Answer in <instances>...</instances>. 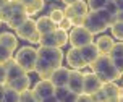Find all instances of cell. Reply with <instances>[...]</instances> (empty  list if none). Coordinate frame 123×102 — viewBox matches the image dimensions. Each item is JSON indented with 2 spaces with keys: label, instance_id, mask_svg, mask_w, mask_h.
Wrapping results in <instances>:
<instances>
[{
  "label": "cell",
  "instance_id": "6da1fadb",
  "mask_svg": "<svg viewBox=\"0 0 123 102\" xmlns=\"http://www.w3.org/2000/svg\"><path fill=\"white\" fill-rule=\"evenodd\" d=\"M65 54L62 49L57 47H41L37 49V62H36V73L41 79H49L57 68L63 63Z\"/></svg>",
  "mask_w": 123,
  "mask_h": 102
},
{
  "label": "cell",
  "instance_id": "7a4b0ae2",
  "mask_svg": "<svg viewBox=\"0 0 123 102\" xmlns=\"http://www.w3.org/2000/svg\"><path fill=\"white\" fill-rule=\"evenodd\" d=\"M115 21H117L115 16L110 15L104 8V10H99V12H89L86 15L84 21H83V26L91 32L92 36H96V34H100V32L107 31Z\"/></svg>",
  "mask_w": 123,
  "mask_h": 102
},
{
  "label": "cell",
  "instance_id": "3957f363",
  "mask_svg": "<svg viewBox=\"0 0 123 102\" xmlns=\"http://www.w3.org/2000/svg\"><path fill=\"white\" fill-rule=\"evenodd\" d=\"M89 66H91L92 73L97 75V78L102 83H115L117 79L123 76L117 70V66L113 65V60H112L110 55H99V58Z\"/></svg>",
  "mask_w": 123,
  "mask_h": 102
},
{
  "label": "cell",
  "instance_id": "277c9868",
  "mask_svg": "<svg viewBox=\"0 0 123 102\" xmlns=\"http://www.w3.org/2000/svg\"><path fill=\"white\" fill-rule=\"evenodd\" d=\"M15 62L25 70V73L36 71L37 49L31 47V45H25V47L18 49V52H16V55H15Z\"/></svg>",
  "mask_w": 123,
  "mask_h": 102
},
{
  "label": "cell",
  "instance_id": "5b68a950",
  "mask_svg": "<svg viewBox=\"0 0 123 102\" xmlns=\"http://www.w3.org/2000/svg\"><path fill=\"white\" fill-rule=\"evenodd\" d=\"M63 12H65L67 18L71 19L73 26H83V21L86 18V15L89 13V6H87L86 0H78V2H74L73 5L65 6Z\"/></svg>",
  "mask_w": 123,
  "mask_h": 102
},
{
  "label": "cell",
  "instance_id": "8992f818",
  "mask_svg": "<svg viewBox=\"0 0 123 102\" xmlns=\"http://www.w3.org/2000/svg\"><path fill=\"white\" fill-rule=\"evenodd\" d=\"M68 42L71 44L73 49H81L94 42V36L84 28V26H73L68 32Z\"/></svg>",
  "mask_w": 123,
  "mask_h": 102
},
{
  "label": "cell",
  "instance_id": "52a82bcc",
  "mask_svg": "<svg viewBox=\"0 0 123 102\" xmlns=\"http://www.w3.org/2000/svg\"><path fill=\"white\" fill-rule=\"evenodd\" d=\"M68 44V32L67 31L57 28L55 31H52L49 34H42L39 39V45L41 47H57L62 49Z\"/></svg>",
  "mask_w": 123,
  "mask_h": 102
},
{
  "label": "cell",
  "instance_id": "ba28073f",
  "mask_svg": "<svg viewBox=\"0 0 123 102\" xmlns=\"http://www.w3.org/2000/svg\"><path fill=\"white\" fill-rule=\"evenodd\" d=\"M68 89L74 94H83L84 92V73L81 70H70V78H68Z\"/></svg>",
  "mask_w": 123,
  "mask_h": 102
},
{
  "label": "cell",
  "instance_id": "9c48e42d",
  "mask_svg": "<svg viewBox=\"0 0 123 102\" xmlns=\"http://www.w3.org/2000/svg\"><path fill=\"white\" fill-rule=\"evenodd\" d=\"M32 92H34L36 99L41 102L42 99H45V97L54 96V92H55V86L50 83V79H41V81H37V83L34 84Z\"/></svg>",
  "mask_w": 123,
  "mask_h": 102
},
{
  "label": "cell",
  "instance_id": "30bf717a",
  "mask_svg": "<svg viewBox=\"0 0 123 102\" xmlns=\"http://www.w3.org/2000/svg\"><path fill=\"white\" fill-rule=\"evenodd\" d=\"M68 78H70V68L62 65L60 68H57L55 71L52 73V76H50L49 79L55 88H67L68 86Z\"/></svg>",
  "mask_w": 123,
  "mask_h": 102
},
{
  "label": "cell",
  "instance_id": "8fae6325",
  "mask_svg": "<svg viewBox=\"0 0 123 102\" xmlns=\"http://www.w3.org/2000/svg\"><path fill=\"white\" fill-rule=\"evenodd\" d=\"M65 58H67V63L71 66V70H83V68H86V62L83 60V55H81L80 49H70L65 55Z\"/></svg>",
  "mask_w": 123,
  "mask_h": 102
},
{
  "label": "cell",
  "instance_id": "7c38bea8",
  "mask_svg": "<svg viewBox=\"0 0 123 102\" xmlns=\"http://www.w3.org/2000/svg\"><path fill=\"white\" fill-rule=\"evenodd\" d=\"M36 32H37V29H36V21H34L32 18H28L25 23H23L18 29H16V37L23 39V41H29L31 37L36 34Z\"/></svg>",
  "mask_w": 123,
  "mask_h": 102
},
{
  "label": "cell",
  "instance_id": "4fadbf2b",
  "mask_svg": "<svg viewBox=\"0 0 123 102\" xmlns=\"http://www.w3.org/2000/svg\"><path fill=\"white\" fill-rule=\"evenodd\" d=\"M102 81L97 78V75H94V73H84V94H89L92 96L94 92H97L100 91L102 88Z\"/></svg>",
  "mask_w": 123,
  "mask_h": 102
},
{
  "label": "cell",
  "instance_id": "5bb4252c",
  "mask_svg": "<svg viewBox=\"0 0 123 102\" xmlns=\"http://www.w3.org/2000/svg\"><path fill=\"white\" fill-rule=\"evenodd\" d=\"M80 52H81V55H83V60L86 62L87 66L91 65V63H94V62L99 58V55H100L97 45H96V42H91V44H87V45H84V47H81Z\"/></svg>",
  "mask_w": 123,
  "mask_h": 102
},
{
  "label": "cell",
  "instance_id": "9a60e30c",
  "mask_svg": "<svg viewBox=\"0 0 123 102\" xmlns=\"http://www.w3.org/2000/svg\"><path fill=\"white\" fill-rule=\"evenodd\" d=\"M5 88H12V89H15L16 92H25V91H28L31 88V78L29 75L26 73V75H23V76H19V78L13 79V81H8V83L3 84Z\"/></svg>",
  "mask_w": 123,
  "mask_h": 102
},
{
  "label": "cell",
  "instance_id": "2e32d148",
  "mask_svg": "<svg viewBox=\"0 0 123 102\" xmlns=\"http://www.w3.org/2000/svg\"><path fill=\"white\" fill-rule=\"evenodd\" d=\"M3 65H5V70H6V78H8V81H13V79H16V78H19V76L26 75L25 70L15 62V58H10V60L5 62ZM8 81H6V83H8Z\"/></svg>",
  "mask_w": 123,
  "mask_h": 102
},
{
  "label": "cell",
  "instance_id": "e0dca14e",
  "mask_svg": "<svg viewBox=\"0 0 123 102\" xmlns=\"http://www.w3.org/2000/svg\"><path fill=\"white\" fill-rule=\"evenodd\" d=\"M36 29H37V32L42 36V34H49L52 31H55L57 24L52 23V19H50L49 16H39V18L36 19Z\"/></svg>",
  "mask_w": 123,
  "mask_h": 102
},
{
  "label": "cell",
  "instance_id": "ac0fdd59",
  "mask_svg": "<svg viewBox=\"0 0 123 102\" xmlns=\"http://www.w3.org/2000/svg\"><path fill=\"white\" fill-rule=\"evenodd\" d=\"M0 44L5 45L8 50L15 52L18 49V37H16V34H13L10 31H5V32L0 34Z\"/></svg>",
  "mask_w": 123,
  "mask_h": 102
},
{
  "label": "cell",
  "instance_id": "d6986e66",
  "mask_svg": "<svg viewBox=\"0 0 123 102\" xmlns=\"http://www.w3.org/2000/svg\"><path fill=\"white\" fill-rule=\"evenodd\" d=\"M113 37L112 36H100L96 41V45H97L99 52H100V55H109L110 54V50L113 49Z\"/></svg>",
  "mask_w": 123,
  "mask_h": 102
},
{
  "label": "cell",
  "instance_id": "ffe728a7",
  "mask_svg": "<svg viewBox=\"0 0 123 102\" xmlns=\"http://www.w3.org/2000/svg\"><path fill=\"white\" fill-rule=\"evenodd\" d=\"M44 6H45V2H44V0H36V2H32L31 5L25 6V8H26V13L29 15V18H31L32 15H36V13L42 12Z\"/></svg>",
  "mask_w": 123,
  "mask_h": 102
},
{
  "label": "cell",
  "instance_id": "44dd1931",
  "mask_svg": "<svg viewBox=\"0 0 123 102\" xmlns=\"http://www.w3.org/2000/svg\"><path fill=\"white\" fill-rule=\"evenodd\" d=\"M110 32H112V36H113V39H118L120 42H123V23L115 21L110 26Z\"/></svg>",
  "mask_w": 123,
  "mask_h": 102
},
{
  "label": "cell",
  "instance_id": "7402d4cb",
  "mask_svg": "<svg viewBox=\"0 0 123 102\" xmlns=\"http://www.w3.org/2000/svg\"><path fill=\"white\" fill-rule=\"evenodd\" d=\"M49 18L52 19V23H55L58 26L62 23V19L65 18V12L62 8H52V12L49 13Z\"/></svg>",
  "mask_w": 123,
  "mask_h": 102
},
{
  "label": "cell",
  "instance_id": "603a6c76",
  "mask_svg": "<svg viewBox=\"0 0 123 102\" xmlns=\"http://www.w3.org/2000/svg\"><path fill=\"white\" fill-rule=\"evenodd\" d=\"M107 0H87V6H89V12H99V10H104L107 6Z\"/></svg>",
  "mask_w": 123,
  "mask_h": 102
},
{
  "label": "cell",
  "instance_id": "cb8c5ba5",
  "mask_svg": "<svg viewBox=\"0 0 123 102\" xmlns=\"http://www.w3.org/2000/svg\"><path fill=\"white\" fill-rule=\"evenodd\" d=\"M2 102H19V92H16L12 88H5V96Z\"/></svg>",
  "mask_w": 123,
  "mask_h": 102
},
{
  "label": "cell",
  "instance_id": "d4e9b609",
  "mask_svg": "<svg viewBox=\"0 0 123 102\" xmlns=\"http://www.w3.org/2000/svg\"><path fill=\"white\" fill-rule=\"evenodd\" d=\"M109 55L112 58H123V42H115Z\"/></svg>",
  "mask_w": 123,
  "mask_h": 102
},
{
  "label": "cell",
  "instance_id": "484cf974",
  "mask_svg": "<svg viewBox=\"0 0 123 102\" xmlns=\"http://www.w3.org/2000/svg\"><path fill=\"white\" fill-rule=\"evenodd\" d=\"M10 58H13V52H12V50H8L5 45L0 44V65H3V63L8 62Z\"/></svg>",
  "mask_w": 123,
  "mask_h": 102
},
{
  "label": "cell",
  "instance_id": "4316f807",
  "mask_svg": "<svg viewBox=\"0 0 123 102\" xmlns=\"http://www.w3.org/2000/svg\"><path fill=\"white\" fill-rule=\"evenodd\" d=\"M19 102H39V101L36 99L32 89H28V91H25V92L19 94Z\"/></svg>",
  "mask_w": 123,
  "mask_h": 102
},
{
  "label": "cell",
  "instance_id": "83f0119b",
  "mask_svg": "<svg viewBox=\"0 0 123 102\" xmlns=\"http://www.w3.org/2000/svg\"><path fill=\"white\" fill-rule=\"evenodd\" d=\"M68 94H70V89H68V88H55V92H54V96H55L60 102L65 101Z\"/></svg>",
  "mask_w": 123,
  "mask_h": 102
},
{
  "label": "cell",
  "instance_id": "f1b7e54d",
  "mask_svg": "<svg viewBox=\"0 0 123 102\" xmlns=\"http://www.w3.org/2000/svg\"><path fill=\"white\" fill-rule=\"evenodd\" d=\"M91 97H92V102H107V96H105V92L102 91V88H100V91L94 92Z\"/></svg>",
  "mask_w": 123,
  "mask_h": 102
},
{
  "label": "cell",
  "instance_id": "f546056e",
  "mask_svg": "<svg viewBox=\"0 0 123 102\" xmlns=\"http://www.w3.org/2000/svg\"><path fill=\"white\" fill-rule=\"evenodd\" d=\"M57 28H60V29H63V31H67V32H68V31L73 28V23H71V19H70V18H67V16H65V18L62 19V23L58 24Z\"/></svg>",
  "mask_w": 123,
  "mask_h": 102
},
{
  "label": "cell",
  "instance_id": "4dcf8cb0",
  "mask_svg": "<svg viewBox=\"0 0 123 102\" xmlns=\"http://www.w3.org/2000/svg\"><path fill=\"white\" fill-rule=\"evenodd\" d=\"M105 10L110 13V15H113V16H115V15L118 13V6H117V3H115V2H109V3H107V6H105Z\"/></svg>",
  "mask_w": 123,
  "mask_h": 102
},
{
  "label": "cell",
  "instance_id": "1f68e13d",
  "mask_svg": "<svg viewBox=\"0 0 123 102\" xmlns=\"http://www.w3.org/2000/svg\"><path fill=\"white\" fill-rule=\"evenodd\" d=\"M8 81L6 78V70H5V65H0V84H5Z\"/></svg>",
  "mask_w": 123,
  "mask_h": 102
},
{
  "label": "cell",
  "instance_id": "d6a6232c",
  "mask_svg": "<svg viewBox=\"0 0 123 102\" xmlns=\"http://www.w3.org/2000/svg\"><path fill=\"white\" fill-rule=\"evenodd\" d=\"M113 60V65L117 66V70L123 75V58H112Z\"/></svg>",
  "mask_w": 123,
  "mask_h": 102
},
{
  "label": "cell",
  "instance_id": "836d02e7",
  "mask_svg": "<svg viewBox=\"0 0 123 102\" xmlns=\"http://www.w3.org/2000/svg\"><path fill=\"white\" fill-rule=\"evenodd\" d=\"M76 102H92V97L89 96V94H80L78 96V99H76Z\"/></svg>",
  "mask_w": 123,
  "mask_h": 102
},
{
  "label": "cell",
  "instance_id": "e575fe53",
  "mask_svg": "<svg viewBox=\"0 0 123 102\" xmlns=\"http://www.w3.org/2000/svg\"><path fill=\"white\" fill-rule=\"evenodd\" d=\"M76 99H78V94H74V92H70L67 96V99L63 102H76Z\"/></svg>",
  "mask_w": 123,
  "mask_h": 102
},
{
  "label": "cell",
  "instance_id": "d590c367",
  "mask_svg": "<svg viewBox=\"0 0 123 102\" xmlns=\"http://www.w3.org/2000/svg\"><path fill=\"white\" fill-rule=\"evenodd\" d=\"M41 102H60V101H58L55 96H49V97H45V99H42Z\"/></svg>",
  "mask_w": 123,
  "mask_h": 102
},
{
  "label": "cell",
  "instance_id": "8d00e7d4",
  "mask_svg": "<svg viewBox=\"0 0 123 102\" xmlns=\"http://www.w3.org/2000/svg\"><path fill=\"white\" fill-rule=\"evenodd\" d=\"M115 19L120 21V23H123V10H118V13L115 15Z\"/></svg>",
  "mask_w": 123,
  "mask_h": 102
},
{
  "label": "cell",
  "instance_id": "74e56055",
  "mask_svg": "<svg viewBox=\"0 0 123 102\" xmlns=\"http://www.w3.org/2000/svg\"><path fill=\"white\" fill-rule=\"evenodd\" d=\"M10 2L12 0H0V10H3L6 5H10Z\"/></svg>",
  "mask_w": 123,
  "mask_h": 102
},
{
  "label": "cell",
  "instance_id": "f35d334b",
  "mask_svg": "<svg viewBox=\"0 0 123 102\" xmlns=\"http://www.w3.org/2000/svg\"><path fill=\"white\" fill-rule=\"evenodd\" d=\"M3 96H5V86L0 84V102L3 101Z\"/></svg>",
  "mask_w": 123,
  "mask_h": 102
},
{
  "label": "cell",
  "instance_id": "ab89813d",
  "mask_svg": "<svg viewBox=\"0 0 123 102\" xmlns=\"http://www.w3.org/2000/svg\"><path fill=\"white\" fill-rule=\"evenodd\" d=\"M62 2H63V5H65V6H70V5H73L74 2H78V0H62Z\"/></svg>",
  "mask_w": 123,
  "mask_h": 102
},
{
  "label": "cell",
  "instance_id": "60d3db41",
  "mask_svg": "<svg viewBox=\"0 0 123 102\" xmlns=\"http://www.w3.org/2000/svg\"><path fill=\"white\" fill-rule=\"evenodd\" d=\"M32 2H36V0H21V3H23V5H25V6L31 5V3H32Z\"/></svg>",
  "mask_w": 123,
  "mask_h": 102
},
{
  "label": "cell",
  "instance_id": "b9f144b4",
  "mask_svg": "<svg viewBox=\"0 0 123 102\" xmlns=\"http://www.w3.org/2000/svg\"><path fill=\"white\" fill-rule=\"evenodd\" d=\"M115 3H117L118 10H123V0H117V2H115Z\"/></svg>",
  "mask_w": 123,
  "mask_h": 102
},
{
  "label": "cell",
  "instance_id": "7bdbcfd3",
  "mask_svg": "<svg viewBox=\"0 0 123 102\" xmlns=\"http://www.w3.org/2000/svg\"><path fill=\"white\" fill-rule=\"evenodd\" d=\"M3 23V19H2V10H0V24Z\"/></svg>",
  "mask_w": 123,
  "mask_h": 102
},
{
  "label": "cell",
  "instance_id": "ee69618b",
  "mask_svg": "<svg viewBox=\"0 0 123 102\" xmlns=\"http://www.w3.org/2000/svg\"><path fill=\"white\" fill-rule=\"evenodd\" d=\"M118 102H123V94L120 96V99H118Z\"/></svg>",
  "mask_w": 123,
  "mask_h": 102
},
{
  "label": "cell",
  "instance_id": "f6af8a7d",
  "mask_svg": "<svg viewBox=\"0 0 123 102\" xmlns=\"http://www.w3.org/2000/svg\"><path fill=\"white\" fill-rule=\"evenodd\" d=\"M107 2H117V0H107Z\"/></svg>",
  "mask_w": 123,
  "mask_h": 102
},
{
  "label": "cell",
  "instance_id": "bcb514c9",
  "mask_svg": "<svg viewBox=\"0 0 123 102\" xmlns=\"http://www.w3.org/2000/svg\"><path fill=\"white\" fill-rule=\"evenodd\" d=\"M12 2H21V0H12Z\"/></svg>",
  "mask_w": 123,
  "mask_h": 102
}]
</instances>
